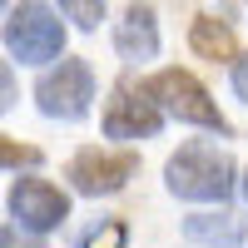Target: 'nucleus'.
I'll return each instance as SVG.
<instances>
[{
  "mask_svg": "<svg viewBox=\"0 0 248 248\" xmlns=\"http://www.w3.org/2000/svg\"><path fill=\"white\" fill-rule=\"evenodd\" d=\"M114 50H119L124 60H154V55H159V20H154V10L144 5V0H134V5L119 15V25H114Z\"/></svg>",
  "mask_w": 248,
  "mask_h": 248,
  "instance_id": "8",
  "label": "nucleus"
},
{
  "mask_svg": "<svg viewBox=\"0 0 248 248\" xmlns=\"http://www.w3.org/2000/svg\"><path fill=\"white\" fill-rule=\"evenodd\" d=\"M0 248H45L35 233L30 238H20V229H0Z\"/></svg>",
  "mask_w": 248,
  "mask_h": 248,
  "instance_id": "15",
  "label": "nucleus"
},
{
  "mask_svg": "<svg viewBox=\"0 0 248 248\" xmlns=\"http://www.w3.org/2000/svg\"><path fill=\"white\" fill-rule=\"evenodd\" d=\"M164 184L174 199H194V203H223L233 194V159L214 149V144H184V149L164 164Z\"/></svg>",
  "mask_w": 248,
  "mask_h": 248,
  "instance_id": "1",
  "label": "nucleus"
},
{
  "mask_svg": "<svg viewBox=\"0 0 248 248\" xmlns=\"http://www.w3.org/2000/svg\"><path fill=\"white\" fill-rule=\"evenodd\" d=\"M60 10H65L79 30H94L99 20H105V0H60Z\"/></svg>",
  "mask_w": 248,
  "mask_h": 248,
  "instance_id": "12",
  "label": "nucleus"
},
{
  "mask_svg": "<svg viewBox=\"0 0 248 248\" xmlns=\"http://www.w3.org/2000/svg\"><path fill=\"white\" fill-rule=\"evenodd\" d=\"M139 174V154H109V149H79L70 159V184L79 194H119L124 184Z\"/></svg>",
  "mask_w": 248,
  "mask_h": 248,
  "instance_id": "6",
  "label": "nucleus"
},
{
  "mask_svg": "<svg viewBox=\"0 0 248 248\" xmlns=\"http://www.w3.org/2000/svg\"><path fill=\"white\" fill-rule=\"evenodd\" d=\"M0 5H5V0H0Z\"/></svg>",
  "mask_w": 248,
  "mask_h": 248,
  "instance_id": "18",
  "label": "nucleus"
},
{
  "mask_svg": "<svg viewBox=\"0 0 248 248\" xmlns=\"http://www.w3.org/2000/svg\"><path fill=\"white\" fill-rule=\"evenodd\" d=\"M10 105H15V70L0 60V114H5Z\"/></svg>",
  "mask_w": 248,
  "mask_h": 248,
  "instance_id": "14",
  "label": "nucleus"
},
{
  "mask_svg": "<svg viewBox=\"0 0 248 248\" xmlns=\"http://www.w3.org/2000/svg\"><path fill=\"white\" fill-rule=\"evenodd\" d=\"M79 248H129V229H124L119 218H105V223H94L90 233H79Z\"/></svg>",
  "mask_w": 248,
  "mask_h": 248,
  "instance_id": "11",
  "label": "nucleus"
},
{
  "mask_svg": "<svg viewBox=\"0 0 248 248\" xmlns=\"http://www.w3.org/2000/svg\"><path fill=\"white\" fill-rule=\"evenodd\" d=\"M144 90H149V99H154L164 114H174V119H184V124H199V129L229 134V119L218 114V105L209 99V90H203L189 70H159Z\"/></svg>",
  "mask_w": 248,
  "mask_h": 248,
  "instance_id": "3",
  "label": "nucleus"
},
{
  "mask_svg": "<svg viewBox=\"0 0 248 248\" xmlns=\"http://www.w3.org/2000/svg\"><path fill=\"white\" fill-rule=\"evenodd\" d=\"M5 50L20 65H45L65 50V25L45 0H20L5 20Z\"/></svg>",
  "mask_w": 248,
  "mask_h": 248,
  "instance_id": "2",
  "label": "nucleus"
},
{
  "mask_svg": "<svg viewBox=\"0 0 248 248\" xmlns=\"http://www.w3.org/2000/svg\"><path fill=\"white\" fill-rule=\"evenodd\" d=\"M10 214H15V229L50 233V229H60L70 218V199L50 179H15L10 184Z\"/></svg>",
  "mask_w": 248,
  "mask_h": 248,
  "instance_id": "5",
  "label": "nucleus"
},
{
  "mask_svg": "<svg viewBox=\"0 0 248 248\" xmlns=\"http://www.w3.org/2000/svg\"><path fill=\"white\" fill-rule=\"evenodd\" d=\"M20 164H25V169H35V164H40V149H30V144H15V139L0 134V169H20Z\"/></svg>",
  "mask_w": 248,
  "mask_h": 248,
  "instance_id": "13",
  "label": "nucleus"
},
{
  "mask_svg": "<svg viewBox=\"0 0 248 248\" xmlns=\"http://www.w3.org/2000/svg\"><path fill=\"white\" fill-rule=\"evenodd\" d=\"M243 199H248V174H243Z\"/></svg>",
  "mask_w": 248,
  "mask_h": 248,
  "instance_id": "17",
  "label": "nucleus"
},
{
  "mask_svg": "<svg viewBox=\"0 0 248 248\" xmlns=\"http://www.w3.org/2000/svg\"><path fill=\"white\" fill-rule=\"evenodd\" d=\"M164 124V109L149 99V90L139 85H119L109 109H105V134L109 139H154Z\"/></svg>",
  "mask_w": 248,
  "mask_h": 248,
  "instance_id": "7",
  "label": "nucleus"
},
{
  "mask_svg": "<svg viewBox=\"0 0 248 248\" xmlns=\"http://www.w3.org/2000/svg\"><path fill=\"white\" fill-rule=\"evenodd\" d=\"M35 99H40V114H50V119H85L90 99H94L90 65L85 60H60L50 75H40Z\"/></svg>",
  "mask_w": 248,
  "mask_h": 248,
  "instance_id": "4",
  "label": "nucleus"
},
{
  "mask_svg": "<svg viewBox=\"0 0 248 248\" xmlns=\"http://www.w3.org/2000/svg\"><path fill=\"white\" fill-rule=\"evenodd\" d=\"M189 45H194L203 60H233V55H238V45H233V30L223 25L218 15H199V20H194Z\"/></svg>",
  "mask_w": 248,
  "mask_h": 248,
  "instance_id": "10",
  "label": "nucleus"
},
{
  "mask_svg": "<svg viewBox=\"0 0 248 248\" xmlns=\"http://www.w3.org/2000/svg\"><path fill=\"white\" fill-rule=\"evenodd\" d=\"M184 238L203 248H238L243 243V218L218 209V214H189L184 218Z\"/></svg>",
  "mask_w": 248,
  "mask_h": 248,
  "instance_id": "9",
  "label": "nucleus"
},
{
  "mask_svg": "<svg viewBox=\"0 0 248 248\" xmlns=\"http://www.w3.org/2000/svg\"><path fill=\"white\" fill-rule=\"evenodd\" d=\"M233 90L238 99H248V55H233Z\"/></svg>",
  "mask_w": 248,
  "mask_h": 248,
  "instance_id": "16",
  "label": "nucleus"
}]
</instances>
